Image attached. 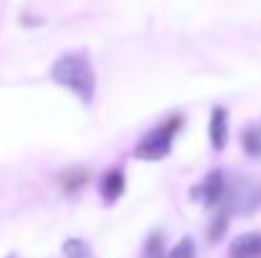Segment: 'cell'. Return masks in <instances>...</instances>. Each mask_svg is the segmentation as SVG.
Here are the masks:
<instances>
[{"instance_id":"cell-4","label":"cell","mask_w":261,"mask_h":258,"mask_svg":"<svg viewBox=\"0 0 261 258\" xmlns=\"http://www.w3.org/2000/svg\"><path fill=\"white\" fill-rule=\"evenodd\" d=\"M99 192L107 203H114L122 192H124V172L122 170H107L101 175V182H99Z\"/></svg>"},{"instance_id":"cell-1","label":"cell","mask_w":261,"mask_h":258,"mask_svg":"<svg viewBox=\"0 0 261 258\" xmlns=\"http://www.w3.org/2000/svg\"><path fill=\"white\" fill-rule=\"evenodd\" d=\"M51 79L64 89H69L84 104H91L94 91H96V76L87 53L79 51V53H64L61 59H56V64L51 66Z\"/></svg>"},{"instance_id":"cell-5","label":"cell","mask_w":261,"mask_h":258,"mask_svg":"<svg viewBox=\"0 0 261 258\" xmlns=\"http://www.w3.org/2000/svg\"><path fill=\"white\" fill-rule=\"evenodd\" d=\"M231 258H261V233L239 236L231 243Z\"/></svg>"},{"instance_id":"cell-8","label":"cell","mask_w":261,"mask_h":258,"mask_svg":"<svg viewBox=\"0 0 261 258\" xmlns=\"http://www.w3.org/2000/svg\"><path fill=\"white\" fill-rule=\"evenodd\" d=\"M241 145H244V150H246L251 157H261V132L259 129H246Z\"/></svg>"},{"instance_id":"cell-3","label":"cell","mask_w":261,"mask_h":258,"mask_svg":"<svg viewBox=\"0 0 261 258\" xmlns=\"http://www.w3.org/2000/svg\"><path fill=\"white\" fill-rule=\"evenodd\" d=\"M208 134H211L213 150H223V147H226V142H228V111H226L223 106H216V109H213Z\"/></svg>"},{"instance_id":"cell-7","label":"cell","mask_w":261,"mask_h":258,"mask_svg":"<svg viewBox=\"0 0 261 258\" xmlns=\"http://www.w3.org/2000/svg\"><path fill=\"white\" fill-rule=\"evenodd\" d=\"M87 180H89L87 167H71V170H66L61 177H59V182H61V187H64L66 192H74V190L84 187Z\"/></svg>"},{"instance_id":"cell-6","label":"cell","mask_w":261,"mask_h":258,"mask_svg":"<svg viewBox=\"0 0 261 258\" xmlns=\"http://www.w3.org/2000/svg\"><path fill=\"white\" fill-rule=\"evenodd\" d=\"M221 195H223V175H221V172H211L208 180H205L200 187H195V197L205 200L208 205L218 203Z\"/></svg>"},{"instance_id":"cell-11","label":"cell","mask_w":261,"mask_h":258,"mask_svg":"<svg viewBox=\"0 0 261 258\" xmlns=\"http://www.w3.org/2000/svg\"><path fill=\"white\" fill-rule=\"evenodd\" d=\"M66 253L74 258V256H79V258H84L87 256V246L82 243V241H69L66 243Z\"/></svg>"},{"instance_id":"cell-10","label":"cell","mask_w":261,"mask_h":258,"mask_svg":"<svg viewBox=\"0 0 261 258\" xmlns=\"http://www.w3.org/2000/svg\"><path fill=\"white\" fill-rule=\"evenodd\" d=\"M168 258H195V246H193V241H190V238H182L173 251H170Z\"/></svg>"},{"instance_id":"cell-2","label":"cell","mask_w":261,"mask_h":258,"mask_svg":"<svg viewBox=\"0 0 261 258\" xmlns=\"http://www.w3.org/2000/svg\"><path fill=\"white\" fill-rule=\"evenodd\" d=\"M180 127H182V117L177 114V117H170L165 124L155 127L152 132H147V134L140 139V145L135 147V157H137V160H145V162H158V160L168 157L170 150H173L175 132H177Z\"/></svg>"},{"instance_id":"cell-9","label":"cell","mask_w":261,"mask_h":258,"mask_svg":"<svg viewBox=\"0 0 261 258\" xmlns=\"http://www.w3.org/2000/svg\"><path fill=\"white\" fill-rule=\"evenodd\" d=\"M142 258H168L165 256V246H163V236H160V233H152V236L147 238Z\"/></svg>"}]
</instances>
